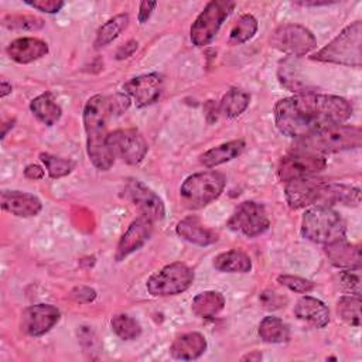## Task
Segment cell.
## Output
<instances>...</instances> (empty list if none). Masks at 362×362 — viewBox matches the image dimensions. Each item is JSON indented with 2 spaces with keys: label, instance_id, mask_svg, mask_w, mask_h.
I'll return each mask as SVG.
<instances>
[{
  "label": "cell",
  "instance_id": "obj_1",
  "mask_svg": "<svg viewBox=\"0 0 362 362\" xmlns=\"http://www.w3.org/2000/svg\"><path fill=\"white\" fill-rule=\"evenodd\" d=\"M351 115L352 106L346 99L315 92L283 98L274 105L277 129L294 140L328 126L342 124Z\"/></svg>",
  "mask_w": 362,
  "mask_h": 362
},
{
  "label": "cell",
  "instance_id": "obj_2",
  "mask_svg": "<svg viewBox=\"0 0 362 362\" xmlns=\"http://www.w3.org/2000/svg\"><path fill=\"white\" fill-rule=\"evenodd\" d=\"M287 204L294 208L305 206H331L342 204L348 206H358L361 202V191L356 187L325 182L315 178H300L288 181L284 188Z\"/></svg>",
  "mask_w": 362,
  "mask_h": 362
},
{
  "label": "cell",
  "instance_id": "obj_3",
  "mask_svg": "<svg viewBox=\"0 0 362 362\" xmlns=\"http://www.w3.org/2000/svg\"><path fill=\"white\" fill-rule=\"evenodd\" d=\"M113 116L109 96L93 95L83 106V126L86 132V151L92 164L102 171H107L115 156L107 146V119Z\"/></svg>",
  "mask_w": 362,
  "mask_h": 362
},
{
  "label": "cell",
  "instance_id": "obj_4",
  "mask_svg": "<svg viewBox=\"0 0 362 362\" xmlns=\"http://www.w3.org/2000/svg\"><path fill=\"white\" fill-rule=\"evenodd\" d=\"M362 144V130L358 126L334 124L320 129L305 137L296 139L293 150L308 151L314 154L338 153L359 148Z\"/></svg>",
  "mask_w": 362,
  "mask_h": 362
},
{
  "label": "cell",
  "instance_id": "obj_5",
  "mask_svg": "<svg viewBox=\"0 0 362 362\" xmlns=\"http://www.w3.org/2000/svg\"><path fill=\"white\" fill-rule=\"evenodd\" d=\"M346 223L331 206H310L301 219V235L314 242L328 245L345 239Z\"/></svg>",
  "mask_w": 362,
  "mask_h": 362
},
{
  "label": "cell",
  "instance_id": "obj_6",
  "mask_svg": "<svg viewBox=\"0 0 362 362\" xmlns=\"http://www.w3.org/2000/svg\"><path fill=\"white\" fill-rule=\"evenodd\" d=\"M362 23L355 21L345 27L329 44L311 58L321 62L361 66L362 64Z\"/></svg>",
  "mask_w": 362,
  "mask_h": 362
},
{
  "label": "cell",
  "instance_id": "obj_7",
  "mask_svg": "<svg viewBox=\"0 0 362 362\" xmlns=\"http://www.w3.org/2000/svg\"><path fill=\"white\" fill-rule=\"evenodd\" d=\"M226 178L218 171L189 175L180 188V199L188 209H199L215 201L223 191Z\"/></svg>",
  "mask_w": 362,
  "mask_h": 362
},
{
  "label": "cell",
  "instance_id": "obj_8",
  "mask_svg": "<svg viewBox=\"0 0 362 362\" xmlns=\"http://www.w3.org/2000/svg\"><path fill=\"white\" fill-rule=\"evenodd\" d=\"M233 7H235V3L229 0L209 1L191 25V30H189L191 42L195 47L208 45L214 40L222 23L226 20V17L233 10Z\"/></svg>",
  "mask_w": 362,
  "mask_h": 362
},
{
  "label": "cell",
  "instance_id": "obj_9",
  "mask_svg": "<svg viewBox=\"0 0 362 362\" xmlns=\"http://www.w3.org/2000/svg\"><path fill=\"white\" fill-rule=\"evenodd\" d=\"M194 281V272L184 263L167 264L147 280V290L154 297L175 296L185 291Z\"/></svg>",
  "mask_w": 362,
  "mask_h": 362
},
{
  "label": "cell",
  "instance_id": "obj_10",
  "mask_svg": "<svg viewBox=\"0 0 362 362\" xmlns=\"http://www.w3.org/2000/svg\"><path fill=\"white\" fill-rule=\"evenodd\" d=\"M327 167L324 156L291 150L288 154L281 157L277 167V177L280 181H294L300 178H308Z\"/></svg>",
  "mask_w": 362,
  "mask_h": 362
},
{
  "label": "cell",
  "instance_id": "obj_11",
  "mask_svg": "<svg viewBox=\"0 0 362 362\" xmlns=\"http://www.w3.org/2000/svg\"><path fill=\"white\" fill-rule=\"evenodd\" d=\"M270 44L287 55L303 57L315 48L317 41L308 28L300 24H283L273 31Z\"/></svg>",
  "mask_w": 362,
  "mask_h": 362
},
{
  "label": "cell",
  "instance_id": "obj_12",
  "mask_svg": "<svg viewBox=\"0 0 362 362\" xmlns=\"http://www.w3.org/2000/svg\"><path fill=\"white\" fill-rule=\"evenodd\" d=\"M270 225L266 209L255 201H245L238 205L228 221L229 229L247 238H255L263 233Z\"/></svg>",
  "mask_w": 362,
  "mask_h": 362
},
{
  "label": "cell",
  "instance_id": "obj_13",
  "mask_svg": "<svg viewBox=\"0 0 362 362\" xmlns=\"http://www.w3.org/2000/svg\"><path fill=\"white\" fill-rule=\"evenodd\" d=\"M107 146L115 157L130 165L139 164L148 150L147 141L134 129H119L109 133Z\"/></svg>",
  "mask_w": 362,
  "mask_h": 362
},
{
  "label": "cell",
  "instance_id": "obj_14",
  "mask_svg": "<svg viewBox=\"0 0 362 362\" xmlns=\"http://www.w3.org/2000/svg\"><path fill=\"white\" fill-rule=\"evenodd\" d=\"M124 194L140 211L141 216H146L153 222L161 221L164 218L165 209L161 198L141 181L127 180L124 185Z\"/></svg>",
  "mask_w": 362,
  "mask_h": 362
},
{
  "label": "cell",
  "instance_id": "obj_15",
  "mask_svg": "<svg viewBox=\"0 0 362 362\" xmlns=\"http://www.w3.org/2000/svg\"><path fill=\"white\" fill-rule=\"evenodd\" d=\"M61 313L51 304H35L23 310L20 328L30 337H40L48 332L58 321Z\"/></svg>",
  "mask_w": 362,
  "mask_h": 362
},
{
  "label": "cell",
  "instance_id": "obj_16",
  "mask_svg": "<svg viewBox=\"0 0 362 362\" xmlns=\"http://www.w3.org/2000/svg\"><path fill=\"white\" fill-rule=\"evenodd\" d=\"M164 88V79L160 74L151 72L132 78L123 85L124 93L132 98L139 107L148 106L161 96Z\"/></svg>",
  "mask_w": 362,
  "mask_h": 362
},
{
  "label": "cell",
  "instance_id": "obj_17",
  "mask_svg": "<svg viewBox=\"0 0 362 362\" xmlns=\"http://www.w3.org/2000/svg\"><path fill=\"white\" fill-rule=\"evenodd\" d=\"M153 233V221L146 216H139L134 219L127 230L119 240L115 259L117 262L123 260L126 256L133 253L134 250L140 249L151 236Z\"/></svg>",
  "mask_w": 362,
  "mask_h": 362
},
{
  "label": "cell",
  "instance_id": "obj_18",
  "mask_svg": "<svg viewBox=\"0 0 362 362\" xmlns=\"http://www.w3.org/2000/svg\"><path fill=\"white\" fill-rule=\"evenodd\" d=\"M1 208L11 215L28 218L40 214L42 204L41 201L24 191H3L1 192Z\"/></svg>",
  "mask_w": 362,
  "mask_h": 362
},
{
  "label": "cell",
  "instance_id": "obj_19",
  "mask_svg": "<svg viewBox=\"0 0 362 362\" xmlns=\"http://www.w3.org/2000/svg\"><path fill=\"white\" fill-rule=\"evenodd\" d=\"M7 55L18 64H30L48 54L45 41L34 37H21L7 45Z\"/></svg>",
  "mask_w": 362,
  "mask_h": 362
},
{
  "label": "cell",
  "instance_id": "obj_20",
  "mask_svg": "<svg viewBox=\"0 0 362 362\" xmlns=\"http://www.w3.org/2000/svg\"><path fill=\"white\" fill-rule=\"evenodd\" d=\"M294 314L298 320L315 328H324L329 322L328 307L321 300L311 296H304L297 301Z\"/></svg>",
  "mask_w": 362,
  "mask_h": 362
},
{
  "label": "cell",
  "instance_id": "obj_21",
  "mask_svg": "<svg viewBox=\"0 0 362 362\" xmlns=\"http://www.w3.org/2000/svg\"><path fill=\"white\" fill-rule=\"evenodd\" d=\"M328 260L337 267L361 269L362 257L361 247L358 245L348 243L345 239L325 245L324 247Z\"/></svg>",
  "mask_w": 362,
  "mask_h": 362
},
{
  "label": "cell",
  "instance_id": "obj_22",
  "mask_svg": "<svg viewBox=\"0 0 362 362\" xmlns=\"http://www.w3.org/2000/svg\"><path fill=\"white\" fill-rule=\"evenodd\" d=\"M178 236H181L182 239L199 245V246H208L212 245L218 240V233L214 232L212 229L206 228L201 219L198 216L189 215L184 219H181L177 223L175 228Z\"/></svg>",
  "mask_w": 362,
  "mask_h": 362
},
{
  "label": "cell",
  "instance_id": "obj_23",
  "mask_svg": "<svg viewBox=\"0 0 362 362\" xmlns=\"http://www.w3.org/2000/svg\"><path fill=\"white\" fill-rule=\"evenodd\" d=\"M206 349V339L199 332H187L174 339L170 346V354L175 359L192 361L199 358Z\"/></svg>",
  "mask_w": 362,
  "mask_h": 362
},
{
  "label": "cell",
  "instance_id": "obj_24",
  "mask_svg": "<svg viewBox=\"0 0 362 362\" xmlns=\"http://www.w3.org/2000/svg\"><path fill=\"white\" fill-rule=\"evenodd\" d=\"M243 148H245V141L242 139L232 140V141H228V143H222V144H219L216 147H212L208 151H205L199 157V161L208 168L216 167L219 164H223V163L230 161V160L236 158L238 156H240Z\"/></svg>",
  "mask_w": 362,
  "mask_h": 362
},
{
  "label": "cell",
  "instance_id": "obj_25",
  "mask_svg": "<svg viewBox=\"0 0 362 362\" xmlns=\"http://www.w3.org/2000/svg\"><path fill=\"white\" fill-rule=\"evenodd\" d=\"M30 110L40 122H42L47 126L55 124L62 115L61 106L55 102L51 92H45L34 98L30 103Z\"/></svg>",
  "mask_w": 362,
  "mask_h": 362
},
{
  "label": "cell",
  "instance_id": "obj_26",
  "mask_svg": "<svg viewBox=\"0 0 362 362\" xmlns=\"http://www.w3.org/2000/svg\"><path fill=\"white\" fill-rule=\"evenodd\" d=\"M225 307V298L219 291H202L192 300L191 308L197 317L212 318L218 315Z\"/></svg>",
  "mask_w": 362,
  "mask_h": 362
},
{
  "label": "cell",
  "instance_id": "obj_27",
  "mask_svg": "<svg viewBox=\"0 0 362 362\" xmlns=\"http://www.w3.org/2000/svg\"><path fill=\"white\" fill-rule=\"evenodd\" d=\"M214 267L225 273H247L252 269L250 257L238 249L219 253L214 259Z\"/></svg>",
  "mask_w": 362,
  "mask_h": 362
},
{
  "label": "cell",
  "instance_id": "obj_28",
  "mask_svg": "<svg viewBox=\"0 0 362 362\" xmlns=\"http://www.w3.org/2000/svg\"><path fill=\"white\" fill-rule=\"evenodd\" d=\"M250 95L239 88H230L219 102V112L229 117H238L240 116L249 106Z\"/></svg>",
  "mask_w": 362,
  "mask_h": 362
},
{
  "label": "cell",
  "instance_id": "obj_29",
  "mask_svg": "<svg viewBox=\"0 0 362 362\" xmlns=\"http://www.w3.org/2000/svg\"><path fill=\"white\" fill-rule=\"evenodd\" d=\"M259 337L269 344L286 342L290 338V329L287 324L277 317H264L259 324Z\"/></svg>",
  "mask_w": 362,
  "mask_h": 362
},
{
  "label": "cell",
  "instance_id": "obj_30",
  "mask_svg": "<svg viewBox=\"0 0 362 362\" xmlns=\"http://www.w3.org/2000/svg\"><path fill=\"white\" fill-rule=\"evenodd\" d=\"M127 24H129V16L124 13L109 18L103 25H100V28L96 33V38L93 42L95 48H102L110 44L115 38L119 37V34L127 27Z\"/></svg>",
  "mask_w": 362,
  "mask_h": 362
},
{
  "label": "cell",
  "instance_id": "obj_31",
  "mask_svg": "<svg viewBox=\"0 0 362 362\" xmlns=\"http://www.w3.org/2000/svg\"><path fill=\"white\" fill-rule=\"evenodd\" d=\"M338 315L349 325L359 327L361 324V297L359 296H342L337 303Z\"/></svg>",
  "mask_w": 362,
  "mask_h": 362
},
{
  "label": "cell",
  "instance_id": "obj_32",
  "mask_svg": "<svg viewBox=\"0 0 362 362\" xmlns=\"http://www.w3.org/2000/svg\"><path fill=\"white\" fill-rule=\"evenodd\" d=\"M110 325H112V329L113 332L123 341H132V339H136L140 334H141V327L140 324L126 315V314H117L115 315L112 320H110Z\"/></svg>",
  "mask_w": 362,
  "mask_h": 362
},
{
  "label": "cell",
  "instance_id": "obj_33",
  "mask_svg": "<svg viewBox=\"0 0 362 362\" xmlns=\"http://www.w3.org/2000/svg\"><path fill=\"white\" fill-rule=\"evenodd\" d=\"M257 31V20L252 14L242 16L229 34L230 44H243L249 41Z\"/></svg>",
  "mask_w": 362,
  "mask_h": 362
},
{
  "label": "cell",
  "instance_id": "obj_34",
  "mask_svg": "<svg viewBox=\"0 0 362 362\" xmlns=\"http://www.w3.org/2000/svg\"><path fill=\"white\" fill-rule=\"evenodd\" d=\"M40 158L45 164L48 175L51 178L65 177V175H68L75 168V163L72 160L61 158V157L52 156L49 153H41Z\"/></svg>",
  "mask_w": 362,
  "mask_h": 362
},
{
  "label": "cell",
  "instance_id": "obj_35",
  "mask_svg": "<svg viewBox=\"0 0 362 362\" xmlns=\"http://www.w3.org/2000/svg\"><path fill=\"white\" fill-rule=\"evenodd\" d=\"M3 25L11 30L37 31L44 27V20L30 14H8L3 18Z\"/></svg>",
  "mask_w": 362,
  "mask_h": 362
},
{
  "label": "cell",
  "instance_id": "obj_36",
  "mask_svg": "<svg viewBox=\"0 0 362 362\" xmlns=\"http://www.w3.org/2000/svg\"><path fill=\"white\" fill-rule=\"evenodd\" d=\"M361 269H346L337 276L338 286L354 296H361Z\"/></svg>",
  "mask_w": 362,
  "mask_h": 362
},
{
  "label": "cell",
  "instance_id": "obj_37",
  "mask_svg": "<svg viewBox=\"0 0 362 362\" xmlns=\"http://www.w3.org/2000/svg\"><path fill=\"white\" fill-rule=\"evenodd\" d=\"M279 78H280V83L293 92H300L304 89H305V92H308L307 83L304 81H301V78L297 75L296 71H293V66H288L286 64L283 66H280Z\"/></svg>",
  "mask_w": 362,
  "mask_h": 362
},
{
  "label": "cell",
  "instance_id": "obj_38",
  "mask_svg": "<svg viewBox=\"0 0 362 362\" xmlns=\"http://www.w3.org/2000/svg\"><path fill=\"white\" fill-rule=\"evenodd\" d=\"M277 281L294 293H308L314 288L313 281L291 274H281L277 277Z\"/></svg>",
  "mask_w": 362,
  "mask_h": 362
},
{
  "label": "cell",
  "instance_id": "obj_39",
  "mask_svg": "<svg viewBox=\"0 0 362 362\" xmlns=\"http://www.w3.org/2000/svg\"><path fill=\"white\" fill-rule=\"evenodd\" d=\"M260 303L263 304L264 308L267 310H276L280 308L281 305H284L287 303V298L283 297L281 294L273 291V290H264L260 297H259Z\"/></svg>",
  "mask_w": 362,
  "mask_h": 362
},
{
  "label": "cell",
  "instance_id": "obj_40",
  "mask_svg": "<svg viewBox=\"0 0 362 362\" xmlns=\"http://www.w3.org/2000/svg\"><path fill=\"white\" fill-rule=\"evenodd\" d=\"M25 4L42 11V13H48V14H54L58 13L62 7H64V1L61 0H25Z\"/></svg>",
  "mask_w": 362,
  "mask_h": 362
},
{
  "label": "cell",
  "instance_id": "obj_41",
  "mask_svg": "<svg viewBox=\"0 0 362 362\" xmlns=\"http://www.w3.org/2000/svg\"><path fill=\"white\" fill-rule=\"evenodd\" d=\"M72 298L79 301V303H90L95 300L96 297V291L90 287H86V286H79V287H75L71 293Z\"/></svg>",
  "mask_w": 362,
  "mask_h": 362
},
{
  "label": "cell",
  "instance_id": "obj_42",
  "mask_svg": "<svg viewBox=\"0 0 362 362\" xmlns=\"http://www.w3.org/2000/svg\"><path fill=\"white\" fill-rule=\"evenodd\" d=\"M156 6H157V1H141L139 6V16H137L139 23L143 24L144 21H147L150 18L153 10L156 8Z\"/></svg>",
  "mask_w": 362,
  "mask_h": 362
},
{
  "label": "cell",
  "instance_id": "obj_43",
  "mask_svg": "<svg viewBox=\"0 0 362 362\" xmlns=\"http://www.w3.org/2000/svg\"><path fill=\"white\" fill-rule=\"evenodd\" d=\"M137 49V41L132 40L129 42L124 44V47H120L116 52V58L117 59H124V58H129L134 51Z\"/></svg>",
  "mask_w": 362,
  "mask_h": 362
},
{
  "label": "cell",
  "instance_id": "obj_44",
  "mask_svg": "<svg viewBox=\"0 0 362 362\" xmlns=\"http://www.w3.org/2000/svg\"><path fill=\"white\" fill-rule=\"evenodd\" d=\"M24 175L30 180H41L44 177V170L37 164H30L25 167Z\"/></svg>",
  "mask_w": 362,
  "mask_h": 362
},
{
  "label": "cell",
  "instance_id": "obj_45",
  "mask_svg": "<svg viewBox=\"0 0 362 362\" xmlns=\"http://www.w3.org/2000/svg\"><path fill=\"white\" fill-rule=\"evenodd\" d=\"M11 83H8L6 79H1V82H0V96L1 98H4V96H7L8 93H11Z\"/></svg>",
  "mask_w": 362,
  "mask_h": 362
},
{
  "label": "cell",
  "instance_id": "obj_46",
  "mask_svg": "<svg viewBox=\"0 0 362 362\" xmlns=\"http://www.w3.org/2000/svg\"><path fill=\"white\" fill-rule=\"evenodd\" d=\"M262 359V354L259 351H252L250 354L242 356V361H253V362H257Z\"/></svg>",
  "mask_w": 362,
  "mask_h": 362
},
{
  "label": "cell",
  "instance_id": "obj_47",
  "mask_svg": "<svg viewBox=\"0 0 362 362\" xmlns=\"http://www.w3.org/2000/svg\"><path fill=\"white\" fill-rule=\"evenodd\" d=\"M13 124H14V120H8V122H6L4 124H3V132H1V139H4V136L7 134V130L10 129V127H13Z\"/></svg>",
  "mask_w": 362,
  "mask_h": 362
}]
</instances>
